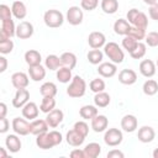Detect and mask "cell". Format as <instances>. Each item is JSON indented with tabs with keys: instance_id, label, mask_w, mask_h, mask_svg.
<instances>
[{
	"instance_id": "cell-1",
	"label": "cell",
	"mask_w": 158,
	"mask_h": 158,
	"mask_svg": "<svg viewBox=\"0 0 158 158\" xmlns=\"http://www.w3.org/2000/svg\"><path fill=\"white\" fill-rule=\"evenodd\" d=\"M85 91H86L85 80L79 75H74L73 79L70 80L68 88H67V95L73 98V99H77V98L84 96Z\"/></svg>"
},
{
	"instance_id": "cell-2",
	"label": "cell",
	"mask_w": 158,
	"mask_h": 158,
	"mask_svg": "<svg viewBox=\"0 0 158 158\" xmlns=\"http://www.w3.org/2000/svg\"><path fill=\"white\" fill-rule=\"evenodd\" d=\"M104 54L115 64H120L125 59L123 49L116 42H109L104 46Z\"/></svg>"
},
{
	"instance_id": "cell-3",
	"label": "cell",
	"mask_w": 158,
	"mask_h": 158,
	"mask_svg": "<svg viewBox=\"0 0 158 158\" xmlns=\"http://www.w3.org/2000/svg\"><path fill=\"white\" fill-rule=\"evenodd\" d=\"M64 15L59 11V10H56V9H49L44 12L43 15V21H44V25L49 28H58L63 25L64 22Z\"/></svg>"
},
{
	"instance_id": "cell-4",
	"label": "cell",
	"mask_w": 158,
	"mask_h": 158,
	"mask_svg": "<svg viewBox=\"0 0 158 158\" xmlns=\"http://www.w3.org/2000/svg\"><path fill=\"white\" fill-rule=\"evenodd\" d=\"M123 139V135H122V131L116 128V127H112V128H109L105 131V135H104V142L106 146L109 147H116L118 144H121Z\"/></svg>"
},
{
	"instance_id": "cell-5",
	"label": "cell",
	"mask_w": 158,
	"mask_h": 158,
	"mask_svg": "<svg viewBox=\"0 0 158 158\" xmlns=\"http://www.w3.org/2000/svg\"><path fill=\"white\" fill-rule=\"evenodd\" d=\"M11 127L19 136H27L28 133H31V122H28V120L25 117H15L12 120Z\"/></svg>"
},
{
	"instance_id": "cell-6",
	"label": "cell",
	"mask_w": 158,
	"mask_h": 158,
	"mask_svg": "<svg viewBox=\"0 0 158 158\" xmlns=\"http://www.w3.org/2000/svg\"><path fill=\"white\" fill-rule=\"evenodd\" d=\"M84 19V12L81 10V7L79 6H70L67 10V15H65V20L72 25V26H78L83 22Z\"/></svg>"
},
{
	"instance_id": "cell-7",
	"label": "cell",
	"mask_w": 158,
	"mask_h": 158,
	"mask_svg": "<svg viewBox=\"0 0 158 158\" xmlns=\"http://www.w3.org/2000/svg\"><path fill=\"white\" fill-rule=\"evenodd\" d=\"M88 44L93 49H100L106 44V37L100 31H93L88 36Z\"/></svg>"
},
{
	"instance_id": "cell-8",
	"label": "cell",
	"mask_w": 158,
	"mask_h": 158,
	"mask_svg": "<svg viewBox=\"0 0 158 158\" xmlns=\"http://www.w3.org/2000/svg\"><path fill=\"white\" fill-rule=\"evenodd\" d=\"M30 101V91L26 88L16 89L15 96L12 99V106L15 109H22Z\"/></svg>"
},
{
	"instance_id": "cell-9",
	"label": "cell",
	"mask_w": 158,
	"mask_h": 158,
	"mask_svg": "<svg viewBox=\"0 0 158 158\" xmlns=\"http://www.w3.org/2000/svg\"><path fill=\"white\" fill-rule=\"evenodd\" d=\"M16 36V26L14 20H6L1 21V28H0V41L7 40Z\"/></svg>"
},
{
	"instance_id": "cell-10",
	"label": "cell",
	"mask_w": 158,
	"mask_h": 158,
	"mask_svg": "<svg viewBox=\"0 0 158 158\" xmlns=\"http://www.w3.org/2000/svg\"><path fill=\"white\" fill-rule=\"evenodd\" d=\"M33 32H35L33 25L28 21H21L16 26V37H19L20 40H27L32 37Z\"/></svg>"
},
{
	"instance_id": "cell-11",
	"label": "cell",
	"mask_w": 158,
	"mask_h": 158,
	"mask_svg": "<svg viewBox=\"0 0 158 158\" xmlns=\"http://www.w3.org/2000/svg\"><path fill=\"white\" fill-rule=\"evenodd\" d=\"M137 126H138V121L135 115L127 114L121 118V128L127 133L135 132L137 130Z\"/></svg>"
},
{
	"instance_id": "cell-12",
	"label": "cell",
	"mask_w": 158,
	"mask_h": 158,
	"mask_svg": "<svg viewBox=\"0 0 158 158\" xmlns=\"http://www.w3.org/2000/svg\"><path fill=\"white\" fill-rule=\"evenodd\" d=\"M63 118H64V114H63V111L59 110V109H53V110H52L51 112H48L47 116H46V121H47L48 126L52 127V128L58 127V126L62 123Z\"/></svg>"
},
{
	"instance_id": "cell-13",
	"label": "cell",
	"mask_w": 158,
	"mask_h": 158,
	"mask_svg": "<svg viewBox=\"0 0 158 158\" xmlns=\"http://www.w3.org/2000/svg\"><path fill=\"white\" fill-rule=\"evenodd\" d=\"M156 137V131L153 127L151 126H142L138 128V132H137V138L139 142L142 143H149L154 139Z\"/></svg>"
},
{
	"instance_id": "cell-14",
	"label": "cell",
	"mask_w": 158,
	"mask_h": 158,
	"mask_svg": "<svg viewBox=\"0 0 158 158\" xmlns=\"http://www.w3.org/2000/svg\"><path fill=\"white\" fill-rule=\"evenodd\" d=\"M98 73L104 78H112L117 73V65L112 62H102L98 67Z\"/></svg>"
},
{
	"instance_id": "cell-15",
	"label": "cell",
	"mask_w": 158,
	"mask_h": 158,
	"mask_svg": "<svg viewBox=\"0 0 158 158\" xmlns=\"http://www.w3.org/2000/svg\"><path fill=\"white\" fill-rule=\"evenodd\" d=\"M30 75H27L23 72H16L11 75V84L14 85L15 89H22V88H27L30 79Z\"/></svg>"
},
{
	"instance_id": "cell-16",
	"label": "cell",
	"mask_w": 158,
	"mask_h": 158,
	"mask_svg": "<svg viewBox=\"0 0 158 158\" xmlns=\"http://www.w3.org/2000/svg\"><path fill=\"white\" fill-rule=\"evenodd\" d=\"M85 138H86V137H84L81 133H79V132H78L77 130H74V128L69 130V131L67 132V135H65V141H67V143H68L69 146H72V147H79V146H81V144L84 143Z\"/></svg>"
},
{
	"instance_id": "cell-17",
	"label": "cell",
	"mask_w": 158,
	"mask_h": 158,
	"mask_svg": "<svg viewBox=\"0 0 158 158\" xmlns=\"http://www.w3.org/2000/svg\"><path fill=\"white\" fill-rule=\"evenodd\" d=\"M118 81L123 85H132L137 81V73L133 69H122L118 73Z\"/></svg>"
},
{
	"instance_id": "cell-18",
	"label": "cell",
	"mask_w": 158,
	"mask_h": 158,
	"mask_svg": "<svg viewBox=\"0 0 158 158\" xmlns=\"http://www.w3.org/2000/svg\"><path fill=\"white\" fill-rule=\"evenodd\" d=\"M21 112H22V116H23L25 118H27L28 121H32V120L37 118L38 112H40V109H38V106H37L36 102L28 101V102L21 109Z\"/></svg>"
},
{
	"instance_id": "cell-19",
	"label": "cell",
	"mask_w": 158,
	"mask_h": 158,
	"mask_svg": "<svg viewBox=\"0 0 158 158\" xmlns=\"http://www.w3.org/2000/svg\"><path fill=\"white\" fill-rule=\"evenodd\" d=\"M107 126H109V120L105 115H96L93 120H91V128L93 131L100 133V132H104L107 130Z\"/></svg>"
},
{
	"instance_id": "cell-20",
	"label": "cell",
	"mask_w": 158,
	"mask_h": 158,
	"mask_svg": "<svg viewBox=\"0 0 158 158\" xmlns=\"http://www.w3.org/2000/svg\"><path fill=\"white\" fill-rule=\"evenodd\" d=\"M5 146H6L9 152L17 153L22 147V143H21V139L19 138V135H16V133L15 135H7L5 138Z\"/></svg>"
},
{
	"instance_id": "cell-21",
	"label": "cell",
	"mask_w": 158,
	"mask_h": 158,
	"mask_svg": "<svg viewBox=\"0 0 158 158\" xmlns=\"http://www.w3.org/2000/svg\"><path fill=\"white\" fill-rule=\"evenodd\" d=\"M157 67L156 63L151 59H144L139 63V73L146 78H152L156 74Z\"/></svg>"
},
{
	"instance_id": "cell-22",
	"label": "cell",
	"mask_w": 158,
	"mask_h": 158,
	"mask_svg": "<svg viewBox=\"0 0 158 158\" xmlns=\"http://www.w3.org/2000/svg\"><path fill=\"white\" fill-rule=\"evenodd\" d=\"M36 144L41 149H51L54 147V143L51 138L49 132H43L41 135L36 136Z\"/></svg>"
},
{
	"instance_id": "cell-23",
	"label": "cell",
	"mask_w": 158,
	"mask_h": 158,
	"mask_svg": "<svg viewBox=\"0 0 158 158\" xmlns=\"http://www.w3.org/2000/svg\"><path fill=\"white\" fill-rule=\"evenodd\" d=\"M48 123L46 120L42 118H35L31 121V135H41L43 132H48Z\"/></svg>"
},
{
	"instance_id": "cell-24",
	"label": "cell",
	"mask_w": 158,
	"mask_h": 158,
	"mask_svg": "<svg viewBox=\"0 0 158 158\" xmlns=\"http://www.w3.org/2000/svg\"><path fill=\"white\" fill-rule=\"evenodd\" d=\"M11 11H12V15L15 19L17 20H23L27 15V9H26V5L21 1V0H16L12 2L11 5Z\"/></svg>"
},
{
	"instance_id": "cell-25",
	"label": "cell",
	"mask_w": 158,
	"mask_h": 158,
	"mask_svg": "<svg viewBox=\"0 0 158 158\" xmlns=\"http://www.w3.org/2000/svg\"><path fill=\"white\" fill-rule=\"evenodd\" d=\"M25 62L28 67H32V65H38L41 64V60H42V56L38 51L36 49H28L25 52Z\"/></svg>"
},
{
	"instance_id": "cell-26",
	"label": "cell",
	"mask_w": 158,
	"mask_h": 158,
	"mask_svg": "<svg viewBox=\"0 0 158 158\" xmlns=\"http://www.w3.org/2000/svg\"><path fill=\"white\" fill-rule=\"evenodd\" d=\"M28 75L33 81H41L46 78V68L41 64L28 67Z\"/></svg>"
},
{
	"instance_id": "cell-27",
	"label": "cell",
	"mask_w": 158,
	"mask_h": 158,
	"mask_svg": "<svg viewBox=\"0 0 158 158\" xmlns=\"http://www.w3.org/2000/svg\"><path fill=\"white\" fill-rule=\"evenodd\" d=\"M130 30H131V23L126 19H118L114 23V31L116 35L126 36V35H128Z\"/></svg>"
},
{
	"instance_id": "cell-28",
	"label": "cell",
	"mask_w": 158,
	"mask_h": 158,
	"mask_svg": "<svg viewBox=\"0 0 158 158\" xmlns=\"http://www.w3.org/2000/svg\"><path fill=\"white\" fill-rule=\"evenodd\" d=\"M98 107L95 105H84L79 110V115L83 120H93L98 115Z\"/></svg>"
},
{
	"instance_id": "cell-29",
	"label": "cell",
	"mask_w": 158,
	"mask_h": 158,
	"mask_svg": "<svg viewBox=\"0 0 158 158\" xmlns=\"http://www.w3.org/2000/svg\"><path fill=\"white\" fill-rule=\"evenodd\" d=\"M60 63H62V67L74 69L77 65V56L73 52H64L60 56Z\"/></svg>"
},
{
	"instance_id": "cell-30",
	"label": "cell",
	"mask_w": 158,
	"mask_h": 158,
	"mask_svg": "<svg viewBox=\"0 0 158 158\" xmlns=\"http://www.w3.org/2000/svg\"><path fill=\"white\" fill-rule=\"evenodd\" d=\"M110 101H111V98L106 91L96 93L95 96H94V105L96 107H100V109H104V107L109 106Z\"/></svg>"
},
{
	"instance_id": "cell-31",
	"label": "cell",
	"mask_w": 158,
	"mask_h": 158,
	"mask_svg": "<svg viewBox=\"0 0 158 158\" xmlns=\"http://www.w3.org/2000/svg\"><path fill=\"white\" fill-rule=\"evenodd\" d=\"M85 158H96L101 153V146L96 142H90L84 147Z\"/></svg>"
},
{
	"instance_id": "cell-32",
	"label": "cell",
	"mask_w": 158,
	"mask_h": 158,
	"mask_svg": "<svg viewBox=\"0 0 158 158\" xmlns=\"http://www.w3.org/2000/svg\"><path fill=\"white\" fill-rule=\"evenodd\" d=\"M56 77H57V80H58L59 83L67 84V83H69V81L73 79L72 69L65 68V67H60L59 69L56 70Z\"/></svg>"
},
{
	"instance_id": "cell-33",
	"label": "cell",
	"mask_w": 158,
	"mask_h": 158,
	"mask_svg": "<svg viewBox=\"0 0 158 158\" xmlns=\"http://www.w3.org/2000/svg\"><path fill=\"white\" fill-rule=\"evenodd\" d=\"M44 67L49 70H57L62 67L60 63V57L56 56V54H48L44 59Z\"/></svg>"
},
{
	"instance_id": "cell-34",
	"label": "cell",
	"mask_w": 158,
	"mask_h": 158,
	"mask_svg": "<svg viewBox=\"0 0 158 158\" xmlns=\"http://www.w3.org/2000/svg\"><path fill=\"white\" fill-rule=\"evenodd\" d=\"M40 93L42 96H56L57 93H58V89H57V85L52 81H46L41 85L40 88Z\"/></svg>"
},
{
	"instance_id": "cell-35",
	"label": "cell",
	"mask_w": 158,
	"mask_h": 158,
	"mask_svg": "<svg viewBox=\"0 0 158 158\" xmlns=\"http://www.w3.org/2000/svg\"><path fill=\"white\" fill-rule=\"evenodd\" d=\"M100 6L105 14L112 15L118 10V1L117 0H101Z\"/></svg>"
},
{
	"instance_id": "cell-36",
	"label": "cell",
	"mask_w": 158,
	"mask_h": 158,
	"mask_svg": "<svg viewBox=\"0 0 158 158\" xmlns=\"http://www.w3.org/2000/svg\"><path fill=\"white\" fill-rule=\"evenodd\" d=\"M53 109H56V99L53 96H43L40 105V110L44 114H48Z\"/></svg>"
},
{
	"instance_id": "cell-37",
	"label": "cell",
	"mask_w": 158,
	"mask_h": 158,
	"mask_svg": "<svg viewBox=\"0 0 158 158\" xmlns=\"http://www.w3.org/2000/svg\"><path fill=\"white\" fill-rule=\"evenodd\" d=\"M142 90L144 93V95H148V96H153L158 93V83L153 79H148L143 83V86H142Z\"/></svg>"
},
{
	"instance_id": "cell-38",
	"label": "cell",
	"mask_w": 158,
	"mask_h": 158,
	"mask_svg": "<svg viewBox=\"0 0 158 158\" xmlns=\"http://www.w3.org/2000/svg\"><path fill=\"white\" fill-rule=\"evenodd\" d=\"M86 58H88L89 63H91V64H94V65H99L100 63H102L104 53H102L100 49H91V51L88 52Z\"/></svg>"
},
{
	"instance_id": "cell-39",
	"label": "cell",
	"mask_w": 158,
	"mask_h": 158,
	"mask_svg": "<svg viewBox=\"0 0 158 158\" xmlns=\"http://www.w3.org/2000/svg\"><path fill=\"white\" fill-rule=\"evenodd\" d=\"M131 25H132V26H136V27H138V28L147 30V27H148V17H147V15H146L144 12L139 11V12L137 14V16L135 17V20H133V22H132Z\"/></svg>"
},
{
	"instance_id": "cell-40",
	"label": "cell",
	"mask_w": 158,
	"mask_h": 158,
	"mask_svg": "<svg viewBox=\"0 0 158 158\" xmlns=\"http://www.w3.org/2000/svg\"><path fill=\"white\" fill-rule=\"evenodd\" d=\"M146 52H147V44L143 43V42H138L136 48L130 53V56L133 58V59H141L146 56Z\"/></svg>"
},
{
	"instance_id": "cell-41",
	"label": "cell",
	"mask_w": 158,
	"mask_h": 158,
	"mask_svg": "<svg viewBox=\"0 0 158 158\" xmlns=\"http://www.w3.org/2000/svg\"><path fill=\"white\" fill-rule=\"evenodd\" d=\"M137 43H138V41L135 40V38H133L132 36H130V35H126V36H123V38H122V48L126 49L128 53H131V52L136 48Z\"/></svg>"
},
{
	"instance_id": "cell-42",
	"label": "cell",
	"mask_w": 158,
	"mask_h": 158,
	"mask_svg": "<svg viewBox=\"0 0 158 158\" xmlns=\"http://www.w3.org/2000/svg\"><path fill=\"white\" fill-rule=\"evenodd\" d=\"M105 81H104V79H100V78H95V79H93L91 81H90V84H89V88H90V90L93 91V93H100V91H104L105 90Z\"/></svg>"
},
{
	"instance_id": "cell-43",
	"label": "cell",
	"mask_w": 158,
	"mask_h": 158,
	"mask_svg": "<svg viewBox=\"0 0 158 158\" xmlns=\"http://www.w3.org/2000/svg\"><path fill=\"white\" fill-rule=\"evenodd\" d=\"M128 35L132 36V37H133L135 40H137L138 42H141L142 40L146 38V35H147V33H146V30H143V28H138V27L131 25V30H130Z\"/></svg>"
},
{
	"instance_id": "cell-44",
	"label": "cell",
	"mask_w": 158,
	"mask_h": 158,
	"mask_svg": "<svg viewBox=\"0 0 158 158\" xmlns=\"http://www.w3.org/2000/svg\"><path fill=\"white\" fill-rule=\"evenodd\" d=\"M14 49V42L11 38H7V40H4V41H0V53L1 54H9L11 53Z\"/></svg>"
},
{
	"instance_id": "cell-45",
	"label": "cell",
	"mask_w": 158,
	"mask_h": 158,
	"mask_svg": "<svg viewBox=\"0 0 158 158\" xmlns=\"http://www.w3.org/2000/svg\"><path fill=\"white\" fill-rule=\"evenodd\" d=\"M144 41L148 47H158V32H156V31L148 32L146 35Z\"/></svg>"
},
{
	"instance_id": "cell-46",
	"label": "cell",
	"mask_w": 158,
	"mask_h": 158,
	"mask_svg": "<svg viewBox=\"0 0 158 158\" xmlns=\"http://www.w3.org/2000/svg\"><path fill=\"white\" fill-rule=\"evenodd\" d=\"M12 11L10 9V6H7L6 4H1L0 5V19L1 21H6V20H11L12 19Z\"/></svg>"
},
{
	"instance_id": "cell-47",
	"label": "cell",
	"mask_w": 158,
	"mask_h": 158,
	"mask_svg": "<svg viewBox=\"0 0 158 158\" xmlns=\"http://www.w3.org/2000/svg\"><path fill=\"white\" fill-rule=\"evenodd\" d=\"M74 130H77L79 133H81L84 137H86L89 135V125L85 121H77L73 126Z\"/></svg>"
},
{
	"instance_id": "cell-48",
	"label": "cell",
	"mask_w": 158,
	"mask_h": 158,
	"mask_svg": "<svg viewBox=\"0 0 158 158\" xmlns=\"http://www.w3.org/2000/svg\"><path fill=\"white\" fill-rule=\"evenodd\" d=\"M99 5V0H81L80 1V6L83 10L86 11H93L98 7Z\"/></svg>"
},
{
	"instance_id": "cell-49",
	"label": "cell",
	"mask_w": 158,
	"mask_h": 158,
	"mask_svg": "<svg viewBox=\"0 0 158 158\" xmlns=\"http://www.w3.org/2000/svg\"><path fill=\"white\" fill-rule=\"evenodd\" d=\"M49 135H51V138H52V141H53L54 146H58V144H60V143H62V141H63V136H62V133H60V132H58V131L53 130V131H49Z\"/></svg>"
},
{
	"instance_id": "cell-50",
	"label": "cell",
	"mask_w": 158,
	"mask_h": 158,
	"mask_svg": "<svg viewBox=\"0 0 158 158\" xmlns=\"http://www.w3.org/2000/svg\"><path fill=\"white\" fill-rule=\"evenodd\" d=\"M148 15L152 20L158 21V2H156L154 5H151L148 9Z\"/></svg>"
},
{
	"instance_id": "cell-51",
	"label": "cell",
	"mask_w": 158,
	"mask_h": 158,
	"mask_svg": "<svg viewBox=\"0 0 158 158\" xmlns=\"http://www.w3.org/2000/svg\"><path fill=\"white\" fill-rule=\"evenodd\" d=\"M10 128V122L6 117H1L0 118V133H6Z\"/></svg>"
},
{
	"instance_id": "cell-52",
	"label": "cell",
	"mask_w": 158,
	"mask_h": 158,
	"mask_svg": "<svg viewBox=\"0 0 158 158\" xmlns=\"http://www.w3.org/2000/svg\"><path fill=\"white\" fill-rule=\"evenodd\" d=\"M138 12H139V10H138V9H135V7L131 9V10H128V12H127V15H126V20H127L130 23H132Z\"/></svg>"
},
{
	"instance_id": "cell-53",
	"label": "cell",
	"mask_w": 158,
	"mask_h": 158,
	"mask_svg": "<svg viewBox=\"0 0 158 158\" xmlns=\"http://www.w3.org/2000/svg\"><path fill=\"white\" fill-rule=\"evenodd\" d=\"M125 154L118 149H111L107 152V158H123Z\"/></svg>"
},
{
	"instance_id": "cell-54",
	"label": "cell",
	"mask_w": 158,
	"mask_h": 158,
	"mask_svg": "<svg viewBox=\"0 0 158 158\" xmlns=\"http://www.w3.org/2000/svg\"><path fill=\"white\" fill-rule=\"evenodd\" d=\"M70 157L72 158H85V153H84V149H79V148H75L70 152Z\"/></svg>"
},
{
	"instance_id": "cell-55",
	"label": "cell",
	"mask_w": 158,
	"mask_h": 158,
	"mask_svg": "<svg viewBox=\"0 0 158 158\" xmlns=\"http://www.w3.org/2000/svg\"><path fill=\"white\" fill-rule=\"evenodd\" d=\"M7 69V59L2 56H0V73H4Z\"/></svg>"
},
{
	"instance_id": "cell-56",
	"label": "cell",
	"mask_w": 158,
	"mask_h": 158,
	"mask_svg": "<svg viewBox=\"0 0 158 158\" xmlns=\"http://www.w3.org/2000/svg\"><path fill=\"white\" fill-rule=\"evenodd\" d=\"M7 114V106L5 102H0V118L1 117H6Z\"/></svg>"
},
{
	"instance_id": "cell-57",
	"label": "cell",
	"mask_w": 158,
	"mask_h": 158,
	"mask_svg": "<svg viewBox=\"0 0 158 158\" xmlns=\"http://www.w3.org/2000/svg\"><path fill=\"white\" fill-rule=\"evenodd\" d=\"M6 157H7V153H6L5 148L0 147V158H6Z\"/></svg>"
},
{
	"instance_id": "cell-58",
	"label": "cell",
	"mask_w": 158,
	"mask_h": 158,
	"mask_svg": "<svg viewBox=\"0 0 158 158\" xmlns=\"http://www.w3.org/2000/svg\"><path fill=\"white\" fill-rule=\"evenodd\" d=\"M143 2L151 6V5H154L156 2H158V0H143Z\"/></svg>"
},
{
	"instance_id": "cell-59",
	"label": "cell",
	"mask_w": 158,
	"mask_h": 158,
	"mask_svg": "<svg viewBox=\"0 0 158 158\" xmlns=\"http://www.w3.org/2000/svg\"><path fill=\"white\" fill-rule=\"evenodd\" d=\"M152 156H153V158H158V148H156V149L152 152Z\"/></svg>"
},
{
	"instance_id": "cell-60",
	"label": "cell",
	"mask_w": 158,
	"mask_h": 158,
	"mask_svg": "<svg viewBox=\"0 0 158 158\" xmlns=\"http://www.w3.org/2000/svg\"><path fill=\"white\" fill-rule=\"evenodd\" d=\"M156 67H157V69H158V58H157V60H156Z\"/></svg>"
}]
</instances>
